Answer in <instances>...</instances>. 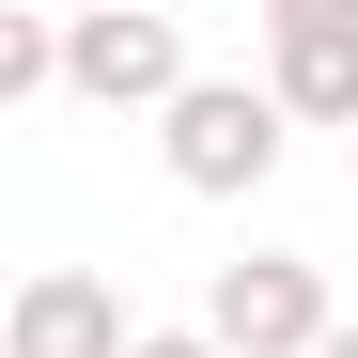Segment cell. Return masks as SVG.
<instances>
[{
	"mask_svg": "<svg viewBox=\"0 0 358 358\" xmlns=\"http://www.w3.org/2000/svg\"><path fill=\"white\" fill-rule=\"evenodd\" d=\"M63 94V16H0V109Z\"/></svg>",
	"mask_w": 358,
	"mask_h": 358,
	"instance_id": "obj_6",
	"label": "cell"
},
{
	"mask_svg": "<svg viewBox=\"0 0 358 358\" xmlns=\"http://www.w3.org/2000/svg\"><path fill=\"white\" fill-rule=\"evenodd\" d=\"M327 358H358V312H343V327H327Z\"/></svg>",
	"mask_w": 358,
	"mask_h": 358,
	"instance_id": "obj_9",
	"label": "cell"
},
{
	"mask_svg": "<svg viewBox=\"0 0 358 358\" xmlns=\"http://www.w3.org/2000/svg\"><path fill=\"white\" fill-rule=\"evenodd\" d=\"M47 16H125V0H47Z\"/></svg>",
	"mask_w": 358,
	"mask_h": 358,
	"instance_id": "obj_8",
	"label": "cell"
},
{
	"mask_svg": "<svg viewBox=\"0 0 358 358\" xmlns=\"http://www.w3.org/2000/svg\"><path fill=\"white\" fill-rule=\"evenodd\" d=\"M125 358H218V327H203V312H187V327H141Z\"/></svg>",
	"mask_w": 358,
	"mask_h": 358,
	"instance_id": "obj_7",
	"label": "cell"
},
{
	"mask_svg": "<svg viewBox=\"0 0 358 358\" xmlns=\"http://www.w3.org/2000/svg\"><path fill=\"white\" fill-rule=\"evenodd\" d=\"M203 327H218V358H327V265L312 250H234L218 280H203Z\"/></svg>",
	"mask_w": 358,
	"mask_h": 358,
	"instance_id": "obj_2",
	"label": "cell"
},
{
	"mask_svg": "<svg viewBox=\"0 0 358 358\" xmlns=\"http://www.w3.org/2000/svg\"><path fill=\"white\" fill-rule=\"evenodd\" d=\"M265 94L296 109V125H343L358 141V0H265Z\"/></svg>",
	"mask_w": 358,
	"mask_h": 358,
	"instance_id": "obj_4",
	"label": "cell"
},
{
	"mask_svg": "<svg viewBox=\"0 0 358 358\" xmlns=\"http://www.w3.org/2000/svg\"><path fill=\"white\" fill-rule=\"evenodd\" d=\"M125 296H109L94 265H31L16 280V312H0V358H125Z\"/></svg>",
	"mask_w": 358,
	"mask_h": 358,
	"instance_id": "obj_5",
	"label": "cell"
},
{
	"mask_svg": "<svg viewBox=\"0 0 358 358\" xmlns=\"http://www.w3.org/2000/svg\"><path fill=\"white\" fill-rule=\"evenodd\" d=\"M280 141H296V109H280L265 78H187V94H171V125H156V156H171V187H187V203H250L265 171H280Z\"/></svg>",
	"mask_w": 358,
	"mask_h": 358,
	"instance_id": "obj_1",
	"label": "cell"
},
{
	"mask_svg": "<svg viewBox=\"0 0 358 358\" xmlns=\"http://www.w3.org/2000/svg\"><path fill=\"white\" fill-rule=\"evenodd\" d=\"M187 31L156 16V0H125V16H63V94L78 109H141V125H171V94H187Z\"/></svg>",
	"mask_w": 358,
	"mask_h": 358,
	"instance_id": "obj_3",
	"label": "cell"
}]
</instances>
